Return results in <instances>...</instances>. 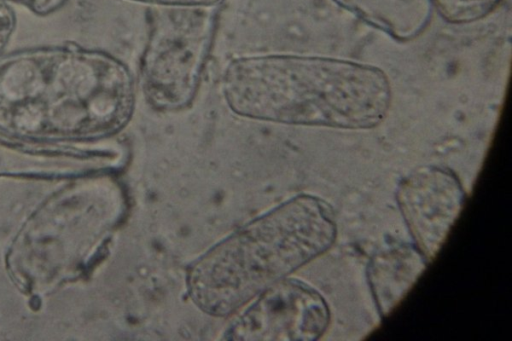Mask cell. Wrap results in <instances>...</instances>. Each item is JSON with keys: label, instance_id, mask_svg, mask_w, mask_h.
<instances>
[{"label": "cell", "instance_id": "cell-2", "mask_svg": "<svg viewBox=\"0 0 512 341\" xmlns=\"http://www.w3.org/2000/svg\"><path fill=\"white\" fill-rule=\"evenodd\" d=\"M223 91L237 114L285 124L370 129L391 104V85L375 66L326 57L269 55L234 60Z\"/></svg>", "mask_w": 512, "mask_h": 341}, {"label": "cell", "instance_id": "cell-8", "mask_svg": "<svg viewBox=\"0 0 512 341\" xmlns=\"http://www.w3.org/2000/svg\"><path fill=\"white\" fill-rule=\"evenodd\" d=\"M439 15L452 24H467L485 18L501 0H429Z\"/></svg>", "mask_w": 512, "mask_h": 341}, {"label": "cell", "instance_id": "cell-7", "mask_svg": "<svg viewBox=\"0 0 512 341\" xmlns=\"http://www.w3.org/2000/svg\"><path fill=\"white\" fill-rule=\"evenodd\" d=\"M428 261L416 246L397 245L374 255L367 267L368 283L377 309L388 316L402 302Z\"/></svg>", "mask_w": 512, "mask_h": 341}, {"label": "cell", "instance_id": "cell-5", "mask_svg": "<svg viewBox=\"0 0 512 341\" xmlns=\"http://www.w3.org/2000/svg\"><path fill=\"white\" fill-rule=\"evenodd\" d=\"M229 328L232 340L319 339L330 320L322 295L306 283L281 279L274 283Z\"/></svg>", "mask_w": 512, "mask_h": 341}, {"label": "cell", "instance_id": "cell-9", "mask_svg": "<svg viewBox=\"0 0 512 341\" xmlns=\"http://www.w3.org/2000/svg\"><path fill=\"white\" fill-rule=\"evenodd\" d=\"M15 17L4 0H0V52L6 46L14 29Z\"/></svg>", "mask_w": 512, "mask_h": 341}, {"label": "cell", "instance_id": "cell-4", "mask_svg": "<svg viewBox=\"0 0 512 341\" xmlns=\"http://www.w3.org/2000/svg\"><path fill=\"white\" fill-rule=\"evenodd\" d=\"M210 21L195 11L161 22L146 50L145 93L163 109L185 106L193 98L210 43Z\"/></svg>", "mask_w": 512, "mask_h": 341}, {"label": "cell", "instance_id": "cell-11", "mask_svg": "<svg viewBox=\"0 0 512 341\" xmlns=\"http://www.w3.org/2000/svg\"><path fill=\"white\" fill-rule=\"evenodd\" d=\"M143 2H152L175 6H210L221 0H138Z\"/></svg>", "mask_w": 512, "mask_h": 341}, {"label": "cell", "instance_id": "cell-10", "mask_svg": "<svg viewBox=\"0 0 512 341\" xmlns=\"http://www.w3.org/2000/svg\"><path fill=\"white\" fill-rule=\"evenodd\" d=\"M22 3L36 13L46 14L59 8L65 0H13Z\"/></svg>", "mask_w": 512, "mask_h": 341}, {"label": "cell", "instance_id": "cell-1", "mask_svg": "<svg viewBox=\"0 0 512 341\" xmlns=\"http://www.w3.org/2000/svg\"><path fill=\"white\" fill-rule=\"evenodd\" d=\"M132 76L116 58L80 48L26 50L0 59V128L23 135L95 138L130 119Z\"/></svg>", "mask_w": 512, "mask_h": 341}, {"label": "cell", "instance_id": "cell-6", "mask_svg": "<svg viewBox=\"0 0 512 341\" xmlns=\"http://www.w3.org/2000/svg\"><path fill=\"white\" fill-rule=\"evenodd\" d=\"M396 198L416 247L432 261L462 211L461 182L447 168L423 166L400 181Z\"/></svg>", "mask_w": 512, "mask_h": 341}, {"label": "cell", "instance_id": "cell-3", "mask_svg": "<svg viewBox=\"0 0 512 341\" xmlns=\"http://www.w3.org/2000/svg\"><path fill=\"white\" fill-rule=\"evenodd\" d=\"M335 238L330 205L296 196L201 256L188 273L189 295L204 312L227 315L326 252Z\"/></svg>", "mask_w": 512, "mask_h": 341}]
</instances>
